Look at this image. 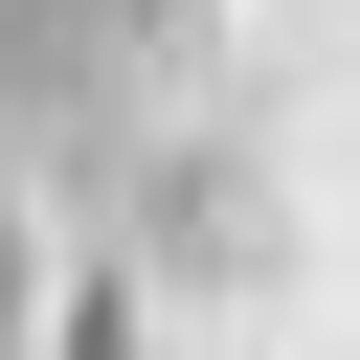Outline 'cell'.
<instances>
[{"label": "cell", "mask_w": 360, "mask_h": 360, "mask_svg": "<svg viewBox=\"0 0 360 360\" xmlns=\"http://www.w3.org/2000/svg\"><path fill=\"white\" fill-rule=\"evenodd\" d=\"M68 360H112V315H90V338H68Z\"/></svg>", "instance_id": "1"}]
</instances>
